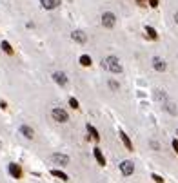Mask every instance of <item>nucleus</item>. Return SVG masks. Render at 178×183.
Masks as SVG:
<instances>
[{"mask_svg":"<svg viewBox=\"0 0 178 183\" xmlns=\"http://www.w3.org/2000/svg\"><path fill=\"white\" fill-rule=\"evenodd\" d=\"M102 65H104L109 73H113V75H120V73L124 71V67L120 64L118 56H115V54H111V56H107L105 60H102Z\"/></svg>","mask_w":178,"mask_h":183,"instance_id":"nucleus-1","label":"nucleus"},{"mask_svg":"<svg viewBox=\"0 0 178 183\" xmlns=\"http://www.w3.org/2000/svg\"><path fill=\"white\" fill-rule=\"evenodd\" d=\"M51 116L55 121H58V123H65V121H69V114H67V111L62 107H55L51 111Z\"/></svg>","mask_w":178,"mask_h":183,"instance_id":"nucleus-2","label":"nucleus"},{"mask_svg":"<svg viewBox=\"0 0 178 183\" xmlns=\"http://www.w3.org/2000/svg\"><path fill=\"white\" fill-rule=\"evenodd\" d=\"M118 169H120V172L124 174V176H133V172H135V163L131 162V160H124V162H120Z\"/></svg>","mask_w":178,"mask_h":183,"instance_id":"nucleus-3","label":"nucleus"},{"mask_svg":"<svg viewBox=\"0 0 178 183\" xmlns=\"http://www.w3.org/2000/svg\"><path fill=\"white\" fill-rule=\"evenodd\" d=\"M116 24V16L115 13H111V11H105L104 15H102V25L107 27V29H111V27H115Z\"/></svg>","mask_w":178,"mask_h":183,"instance_id":"nucleus-4","label":"nucleus"},{"mask_svg":"<svg viewBox=\"0 0 178 183\" xmlns=\"http://www.w3.org/2000/svg\"><path fill=\"white\" fill-rule=\"evenodd\" d=\"M153 69L158 71V73H166L167 71V62L164 60V58H160V56H153Z\"/></svg>","mask_w":178,"mask_h":183,"instance_id":"nucleus-5","label":"nucleus"},{"mask_svg":"<svg viewBox=\"0 0 178 183\" xmlns=\"http://www.w3.org/2000/svg\"><path fill=\"white\" fill-rule=\"evenodd\" d=\"M51 162H55L56 165H67L69 163V156L62 154V152H55V154H51Z\"/></svg>","mask_w":178,"mask_h":183,"instance_id":"nucleus-6","label":"nucleus"},{"mask_svg":"<svg viewBox=\"0 0 178 183\" xmlns=\"http://www.w3.org/2000/svg\"><path fill=\"white\" fill-rule=\"evenodd\" d=\"M53 80H55V84H58L60 87L67 85V75H65V73H62V71L53 73Z\"/></svg>","mask_w":178,"mask_h":183,"instance_id":"nucleus-7","label":"nucleus"},{"mask_svg":"<svg viewBox=\"0 0 178 183\" xmlns=\"http://www.w3.org/2000/svg\"><path fill=\"white\" fill-rule=\"evenodd\" d=\"M7 171H9V174L15 178V180H20L22 178V167L18 165V163H9Z\"/></svg>","mask_w":178,"mask_h":183,"instance_id":"nucleus-8","label":"nucleus"},{"mask_svg":"<svg viewBox=\"0 0 178 183\" xmlns=\"http://www.w3.org/2000/svg\"><path fill=\"white\" fill-rule=\"evenodd\" d=\"M71 38H73L75 42H78V43H85V42H87V36H85V33L80 31V29H76V31L71 33Z\"/></svg>","mask_w":178,"mask_h":183,"instance_id":"nucleus-9","label":"nucleus"},{"mask_svg":"<svg viewBox=\"0 0 178 183\" xmlns=\"http://www.w3.org/2000/svg\"><path fill=\"white\" fill-rule=\"evenodd\" d=\"M40 6H42L44 9H55V7H58L60 6V0H40Z\"/></svg>","mask_w":178,"mask_h":183,"instance_id":"nucleus-10","label":"nucleus"},{"mask_svg":"<svg viewBox=\"0 0 178 183\" xmlns=\"http://www.w3.org/2000/svg\"><path fill=\"white\" fill-rule=\"evenodd\" d=\"M20 134L26 138V140H33V138H35V130H33L29 125H22L20 127Z\"/></svg>","mask_w":178,"mask_h":183,"instance_id":"nucleus-11","label":"nucleus"},{"mask_svg":"<svg viewBox=\"0 0 178 183\" xmlns=\"http://www.w3.org/2000/svg\"><path fill=\"white\" fill-rule=\"evenodd\" d=\"M93 156H94V160H96V163H98L100 167H104L105 158H104V154H102V151H100V147H94L93 149Z\"/></svg>","mask_w":178,"mask_h":183,"instance_id":"nucleus-12","label":"nucleus"},{"mask_svg":"<svg viewBox=\"0 0 178 183\" xmlns=\"http://www.w3.org/2000/svg\"><path fill=\"white\" fill-rule=\"evenodd\" d=\"M164 111H166V112H169V114H171V116H176L178 114V107H176V103H173V102H166V103H164Z\"/></svg>","mask_w":178,"mask_h":183,"instance_id":"nucleus-13","label":"nucleus"},{"mask_svg":"<svg viewBox=\"0 0 178 183\" xmlns=\"http://www.w3.org/2000/svg\"><path fill=\"white\" fill-rule=\"evenodd\" d=\"M118 134H120V140H122V143H124V147H126L127 151H133V143H131V140H129V136H127L124 130H120Z\"/></svg>","mask_w":178,"mask_h":183,"instance_id":"nucleus-14","label":"nucleus"},{"mask_svg":"<svg viewBox=\"0 0 178 183\" xmlns=\"http://www.w3.org/2000/svg\"><path fill=\"white\" fill-rule=\"evenodd\" d=\"M85 129H87V132H89V136H91V138H93L94 141H100V134H98V130L94 129V127L91 125V123H87V125H85Z\"/></svg>","mask_w":178,"mask_h":183,"instance_id":"nucleus-15","label":"nucleus"},{"mask_svg":"<svg viewBox=\"0 0 178 183\" xmlns=\"http://www.w3.org/2000/svg\"><path fill=\"white\" fill-rule=\"evenodd\" d=\"M146 34L149 40H158V33L155 27H151V25H146Z\"/></svg>","mask_w":178,"mask_h":183,"instance_id":"nucleus-16","label":"nucleus"},{"mask_svg":"<svg viewBox=\"0 0 178 183\" xmlns=\"http://www.w3.org/2000/svg\"><path fill=\"white\" fill-rule=\"evenodd\" d=\"M155 100L162 102V103H166V102H167V94H166V91H162V89H156V91H155Z\"/></svg>","mask_w":178,"mask_h":183,"instance_id":"nucleus-17","label":"nucleus"},{"mask_svg":"<svg viewBox=\"0 0 178 183\" xmlns=\"http://www.w3.org/2000/svg\"><path fill=\"white\" fill-rule=\"evenodd\" d=\"M51 176H55V178H60L62 181H67V180H69V176H67L65 172H62V171H58V169H53V171H51Z\"/></svg>","mask_w":178,"mask_h":183,"instance_id":"nucleus-18","label":"nucleus"},{"mask_svg":"<svg viewBox=\"0 0 178 183\" xmlns=\"http://www.w3.org/2000/svg\"><path fill=\"white\" fill-rule=\"evenodd\" d=\"M78 62H80L82 67H89V65H91V56H89V54H82Z\"/></svg>","mask_w":178,"mask_h":183,"instance_id":"nucleus-19","label":"nucleus"},{"mask_svg":"<svg viewBox=\"0 0 178 183\" xmlns=\"http://www.w3.org/2000/svg\"><path fill=\"white\" fill-rule=\"evenodd\" d=\"M0 47H2V51L6 54H13V47H11L9 42H6V40H2V43H0Z\"/></svg>","mask_w":178,"mask_h":183,"instance_id":"nucleus-20","label":"nucleus"},{"mask_svg":"<svg viewBox=\"0 0 178 183\" xmlns=\"http://www.w3.org/2000/svg\"><path fill=\"white\" fill-rule=\"evenodd\" d=\"M107 85H109V89H111L113 93H116V91L120 89V84H118L116 80H109V82H107Z\"/></svg>","mask_w":178,"mask_h":183,"instance_id":"nucleus-21","label":"nucleus"},{"mask_svg":"<svg viewBox=\"0 0 178 183\" xmlns=\"http://www.w3.org/2000/svg\"><path fill=\"white\" fill-rule=\"evenodd\" d=\"M149 145H151V149H153V151H160V143H158V141L151 140V141H149Z\"/></svg>","mask_w":178,"mask_h":183,"instance_id":"nucleus-22","label":"nucleus"},{"mask_svg":"<svg viewBox=\"0 0 178 183\" xmlns=\"http://www.w3.org/2000/svg\"><path fill=\"white\" fill-rule=\"evenodd\" d=\"M151 180H155V183H164V178L158 174H151Z\"/></svg>","mask_w":178,"mask_h":183,"instance_id":"nucleus-23","label":"nucleus"},{"mask_svg":"<svg viewBox=\"0 0 178 183\" xmlns=\"http://www.w3.org/2000/svg\"><path fill=\"white\" fill-rule=\"evenodd\" d=\"M69 105L73 109H78V100L76 98H69Z\"/></svg>","mask_w":178,"mask_h":183,"instance_id":"nucleus-24","label":"nucleus"},{"mask_svg":"<svg viewBox=\"0 0 178 183\" xmlns=\"http://www.w3.org/2000/svg\"><path fill=\"white\" fill-rule=\"evenodd\" d=\"M171 145H173V149H175V152H176V154H178V138H175V140H173V143H171Z\"/></svg>","mask_w":178,"mask_h":183,"instance_id":"nucleus-25","label":"nucleus"},{"mask_svg":"<svg viewBox=\"0 0 178 183\" xmlns=\"http://www.w3.org/2000/svg\"><path fill=\"white\" fill-rule=\"evenodd\" d=\"M147 2H149L151 7H158V0H147Z\"/></svg>","mask_w":178,"mask_h":183,"instance_id":"nucleus-26","label":"nucleus"},{"mask_svg":"<svg viewBox=\"0 0 178 183\" xmlns=\"http://www.w3.org/2000/svg\"><path fill=\"white\" fill-rule=\"evenodd\" d=\"M0 107H2V109H7V103H6V102H2V100H0Z\"/></svg>","mask_w":178,"mask_h":183,"instance_id":"nucleus-27","label":"nucleus"},{"mask_svg":"<svg viewBox=\"0 0 178 183\" xmlns=\"http://www.w3.org/2000/svg\"><path fill=\"white\" fill-rule=\"evenodd\" d=\"M136 4H140V6H144V4H146V0H136Z\"/></svg>","mask_w":178,"mask_h":183,"instance_id":"nucleus-28","label":"nucleus"},{"mask_svg":"<svg viewBox=\"0 0 178 183\" xmlns=\"http://www.w3.org/2000/svg\"><path fill=\"white\" fill-rule=\"evenodd\" d=\"M173 18H175V22H176V24H178V11H176V13H175V16H173Z\"/></svg>","mask_w":178,"mask_h":183,"instance_id":"nucleus-29","label":"nucleus"},{"mask_svg":"<svg viewBox=\"0 0 178 183\" xmlns=\"http://www.w3.org/2000/svg\"><path fill=\"white\" fill-rule=\"evenodd\" d=\"M176 136H178V129H176Z\"/></svg>","mask_w":178,"mask_h":183,"instance_id":"nucleus-30","label":"nucleus"}]
</instances>
